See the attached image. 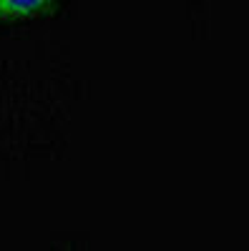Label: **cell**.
<instances>
[{"label":"cell","mask_w":249,"mask_h":251,"mask_svg":"<svg viewBox=\"0 0 249 251\" xmlns=\"http://www.w3.org/2000/svg\"><path fill=\"white\" fill-rule=\"evenodd\" d=\"M55 0H0V18H35L53 8Z\"/></svg>","instance_id":"cell-1"}]
</instances>
